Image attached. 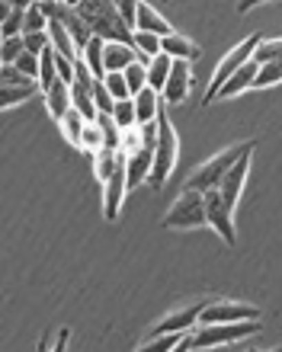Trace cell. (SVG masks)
Segmentation results:
<instances>
[{
	"label": "cell",
	"mask_w": 282,
	"mask_h": 352,
	"mask_svg": "<svg viewBox=\"0 0 282 352\" xmlns=\"http://www.w3.org/2000/svg\"><path fill=\"white\" fill-rule=\"evenodd\" d=\"M212 305V301H196V305H186L180 311H170L151 327V336H167V333H193L202 320V311Z\"/></svg>",
	"instance_id": "8"
},
{
	"label": "cell",
	"mask_w": 282,
	"mask_h": 352,
	"mask_svg": "<svg viewBox=\"0 0 282 352\" xmlns=\"http://www.w3.org/2000/svg\"><path fill=\"white\" fill-rule=\"evenodd\" d=\"M103 148H106V135H103V129H100L96 122H87L84 138H80V151H87L90 157H96V154H100Z\"/></svg>",
	"instance_id": "28"
},
{
	"label": "cell",
	"mask_w": 282,
	"mask_h": 352,
	"mask_svg": "<svg viewBox=\"0 0 282 352\" xmlns=\"http://www.w3.org/2000/svg\"><path fill=\"white\" fill-rule=\"evenodd\" d=\"M266 352H282V346H276V349H266Z\"/></svg>",
	"instance_id": "42"
},
{
	"label": "cell",
	"mask_w": 282,
	"mask_h": 352,
	"mask_svg": "<svg viewBox=\"0 0 282 352\" xmlns=\"http://www.w3.org/2000/svg\"><path fill=\"white\" fill-rule=\"evenodd\" d=\"M39 93V84L29 80V84H19V87H0V109H13L19 102H26L29 96Z\"/></svg>",
	"instance_id": "23"
},
{
	"label": "cell",
	"mask_w": 282,
	"mask_h": 352,
	"mask_svg": "<svg viewBox=\"0 0 282 352\" xmlns=\"http://www.w3.org/2000/svg\"><path fill=\"white\" fill-rule=\"evenodd\" d=\"M125 195H129V173H125V157H122L119 170L103 183V214H106V221H116V218H119V212H122V205H125Z\"/></svg>",
	"instance_id": "10"
},
{
	"label": "cell",
	"mask_w": 282,
	"mask_h": 352,
	"mask_svg": "<svg viewBox=\"0 0 282 352\" xmlns=\"http://www.w3.org/2000/svg\"><path fill=\"white\" fill-rule=\"evenodd\" d=\"M119 164H122V154H119L116 148H103L100 154H96L94 157V173H96V179H100V186L119 170Z\"/></svg>",
	"instance_id": "22"
},
{
	"label": "cell",
	"mask_w": 282,
	"mask_h": 352,
	"mask_svg": "<svg viewBox=\"0 0 282 352\" xmlns=\"http://www.w3.org/2000/svg\"><path fill=\"white\" fill-rule=\"evenodd\" d=\"M94 100H96L100 116H113V112H116V100H113V93L103 87V80H96V84H94Z\"/></svg>",
	"instance_id": "37"
},
{
	"label": "cell",
	"mask_w": 282,
	"mask_h": 352,
	"mask_svg": "<svg viewBox=\"0 0 282 352\" xmlns=\"http://www.w3.org/2000/svg\"><path fill=\"white\" fill-rule=\"evenodd\" d=\"M260 330H263L260 320H247V324H208V327H196L189 333V343H193V349H218V346L241 343V340L260 333Z\"/></svg>",
	"instance_id": "6"
},
{
	"label": "cell",
	"mask_w": 282,
	"mask_h": 352,
	"mask_svg": "<svg viewBox=\"0 0 282 352\" xmlns=\"http://www.w3.org/2000/svg\"><path fill=\"white\" fill-rule=\"evenodd\" d=\"M257 65H270V61H282V38H263L254 55Z\"/></svg>",
	"instance_id": "34"
},
{
	"label": "cell",
	"mask_w": 282,
	"mask_h": 352,
	"mask_svg": "<svg viewBox=\"0 0 282 352\" xmlns=\"http://www.w3.org/2000/svg\"><path fill=\"white\" fill-rule=\"evenodd\" d=\"M80 61H84L87 71L94 74V80H103V77H106V42H103V38L94 36V42L84 48Z\"/></svg>",
	"instance_id": "20"
},
{
	"label": "cell",
	"mask_w": 282,
	"mask_h": 352,
	"mask_svg": "<svg viewBox=\"0 0 282 352\" xmlns=\"http://www.w3.org/2000/svg\"><path fill=\"white\" fill-rule=\"evenodd\" d=\"M160 45H164V55L173 58V61H189V65H193V61L199 58V45L189 36H183V32H173V36H167L164 42H160Z\"/></svg>",
	"instance_id": "17"
},
{
	"label": "cell",
	"mask_w": 282,
	"mask_h": 352,
	"mask_svg": "<svg viewBox=\"0 0 282 352\" xmlns=\"http://www.w3.org/2000/svg\"><path fill=\"white\" fill-rule=\"evenodd\" d=\"M160 42H164V38L151 36V32H135V38H132V45L141 55V61H151V58L164 55V45H160Z\"/></svg>",
	"instance_id": "26"
},
{
	"label": "cell",
	"mask_w": 282,
	"mask_h": 352,
	"mask_svg": "<svg viewBox=\"0 0 282 352\" xmlns=\"http://www.w3.org/2000/svg\"><path fill=\"white\" fill-rule=\"evenodd\" d=\"M135 109H138V125H154V122L160 119V93L158 90H141L138 96H135Z\"/></svg>",
	"instance_id": "19"
},
{
	"label": "cell",
	"mask_w": 282,
	"mask_h": 352,
	"mask_svg": "<svg viewBox=\"0 0 282 352\" xmlns=\"http://www.w3.org/2000/svg\"><path fill=\"white\" fill-rule=\"evenodd\" d=\"M135 61H138V52H135V48L119 45V42H109V45H106V74H125Z\"/></svg>",
	"instance_id": "18"
},
{
	"label": "cell",
	"mask_w": 282,
	"mask_h": 352,
	"mask_svg": "<svg viewBox=\"0 0 282 352\" xmlns=\"http://www.w3.org/2000/svg\"><path fill=\"white\" fill-rule=\"evenodd\" d=\"M254 148H257V141H241V144H231V148L218 151L215 157H208L206 164H199V167L189 173L183 189H193V192H212V189H218L221 179L228 176V170L235 167L244 154H250Z\"/></svg>",
	"instance_id": "2"
},
{
	"label": "cell",
	"mask_w": 282,
	"mask_h": 352,
	"mask_svg": "<svg viewBox=\"0 0 282 352\" xmlns=\"http://www.w3.org/2000/svg\"><path fill=\"white\" fill-rule=\"evenodd\" d=\"M282 84V61H270V65H260V74L254 80V90H266V87Z\"/></svg>",
	"instance_id": "31"
},
{
	"label": "cell",
	"mask_w": 282,
	"mask_h": 352,
	"mask_svg": "<svg viewBox=\"0 0 282 352\" xmlns=\"http://www.w3.org/2000/svg\"><path fill=\"white\" fill-rule=\"evenodd\" d=\"M206 195V214H208V228L228 243V247H235L237 243V228H235V212L225 205L221 192L212 189V192H202Z\"/></svg>",
	"instance_id": "9"
},
{
	"label": "cell",
	"mask_w": 282,
	"mask_h": 352,
	"mask_svg": "<svg viewBox=\"0 0 282 352\" xmlns=\"http://www.w3.org/2000/svg\"><path fill=\"white\" fill-rule=\"evenodd\" d=\"M103 87L113 93L116 102L132 100V90H129V84H125V74H106V77H103Z\"/></svg>",
	"instance_id": "35"
},
{
	"label": "cell",
	"mask_w": 282,
	"mask_h": 352,
	"mask_svg": "<svg viewBox=\"0 0 282 352\" xmlns=\"http://www.w3.org/2000/svg\"><path fill=\"white\" fill-rule=\"evenodd\" d=\"M241 352H260V349H241Z\"/></svg>",
	"instance_id": "43"
},
{
	"label": "cell",
	"mask_w": 282,
	"mask_h": 352,
	"mask_svg": "<svg viewBox=\"0 0 282 352\" xmlns=\"http://www.w3.org/2000/svg\"><path fill=\"white\" fill-rule=\"evenodd\" d=\"M119 13H122V23L129 29H138V3H132V0H125V3H119Z\"/></svg>",
	"instance_id": "39"
},
{
	"label": "cell",
	"mask_w": 282,
	"mask_h": 352,
	"mask_svg": "<svg viewBox=\"0 0 282 352\" xmlns=\"http://www.w3.org/2000/svg\"><path fill=\"white\" fill-rule=\"evenodd\" d=\"M77 10H80V16L87 19V26L94 29L96 38H103L106 45L109 42H119V45H132L135 32L122 23V13H119V3H109V0H84V3H77Z\"/></svg>",
	"instance_id": "1"
},
{
	"label": "cell",
	"mask_w": 282,
	"mask_h": 352,
	"mask_svg": "<svg viewBox=\"0 0 282 352\" xmlns=\"http://www.w3.org/2000/svg\"><path fill=\"white\" fill-rule=\"evenodd\" d=\"M48 23L42 3H29L26 7V26H23V36H32V32H48Z\"/></svg>",
	"instance_id": "29"
},
{
	"label": "cell",
	"mask_w": 282,
	"mask_h": 352,
	"mask_svg": "<svg viewBox=\"0 0 282 352\" xmlns=\"http://www.w3.org/2000/svg\"><path fill=\"white\" fill-rule=\"evenodd\" d=\"M135 32H151V36H158V38H167V36H173L177 29L170 26V19L160 16L158 7L138 3V29H135Z\"/></svg>",
	"instance_id": "14"
},
{
	"label": "cell",
	"mask_w": 282,
	"mask_h": 352,
	"mask_svg": "<svg viewBox=\"0 0 282 352\" xmlns=\"http://www.w3.org/2000/svg\"><path fill=\"white\" fill-rule=\"evenodd\" d=\"M19 84H29V77H23L13 65L0 67V87H19Z\"/></svg>",
	"instance_id": "38"
},
{
	"label": "cell",
	"mask_w": 282,
	"mask_h": 352,
	"mask_svg": "<svg viewBox=\"0 0 282 352\" xmlns=\"http://www.w3.org/2000/svg\"><path fill=\"white\" fill-rule=\"evenodd\" d=\"M164 228L167 231H196V228H206L208 214H206V195L193 192V189H183L177 195V202L167 208L164 214Z\"/></svg>",
	"instance_id": "4"
},
{
	"label": "cell",
	"mask_w": 282,
	"mask_h": 352,
	"mask_svg": "<svg viewBox=\"0 0 282 352\" xmlns=\"http://www.w3.org/2000/svg\"><path fill=\"white\" fill-rule=\"evenodd\" d=\"M23 45H26L29 55L42 58L48 48H52V36H48V32H32V36H23Z\"/></svg>",
	"instance_id": "36"
},
{
	"label": "cell",
	"mask_w": 282,
	"mask_h": 352,
	"mask_svg": "<svg viewBox=\"0 0 282 352\" xmlns=\"http://www.w3.org/2000/svg\"><path fill=\"white\" fill-rule=\"evenodd\" d=\"M189 87H193V67L189 61H173V71H170V80L160 93L164 102H183L189 96Z\"/></svg>",
	"instance_id": "12"
},
{
	"label": "cell",
	"mask_w": 282,
	"mask_h": 352,
	"mask_svg": "<svg viewBox=\"0 0 282 352\" xmlns=\"http://www.w3.org/2000/svg\"><path fill=\"white\" fill-rule=\"evenodd\" d=\"M189 333H167V336H148L135 352H173Z\"/></svg>",
	"instance_id": "25"
},
{
	"label": "cell",
	"mask_w": 282,
	"mask_h": 352,
	"mask_svg": "<svg viewBox=\"0 0 282 352\" xmlns=\"http://www.w3.org/2000/svg\"><path fill=\"white\" fill-rule=\"evenodd\" d=\"M250 157H254V151L250 154H244V157L237 160L235 167L228 170V176L221 179V186H218V192H221V199H225V205L235 212L237 202H241V192H244V183H247V173H250Z\"/></svg>",
	"instance_id": "11"
},
{
	"label": "cell",
	"mask_w": 282,
	"mask_h": 352,
	"mask_svg": "<svg viewBox=\"0 0 282 352\" xmlns=\"http://www.w3.org/2000/svg\"><path fill=\"white\" fill-rule=\"evenodd\" d=\"M173 352H193V343H189V336H186V340H183V343H180Z\"/></svg>",
	"instance_id": "41"
},
{
	"label": "cell",
	"mask_w": 282,
	"mask_h": 352,
	"mask_svg": "<svg viewBox=\"0 0 282 352\" xmlns=\"http://www.w3.org/2000/svg\"><path fill=\"white\" fill-rule=\"evenodd\" d=\"M67 340H71V330H67V327H61V330H58L55 346H52L48 352H67Z\"/></svg>",
	"instance_id": "40"
},
{
	"label": "cell",
	"mask_w": 282,
	"mask_h": 352,
	"mask_svg": "<svg viewBox=\"0 0 282 352\" xmlns=\"http://www.w3.org/2000/svg\"><path fill=\"white\" fill-rule=\"evenodd\" d=\"M257 74H260V65H257V61H247V65L241 67V71H237V74L231 77L225 87H221V90H218L215 100H231V96H241V93L254 90Z\"/></svg>",
	"instance_id": "15"
},
{
	"label": "cell",
	"mask_w": 282,
	"mask_h": 352,
	"mask_svg": "<svg viewBox=\"0 0 282 352\" xmlns=\"http://www.w3.org/2000/svg\"><path fill=\"white\" fill-rule=\"evenodd\" d=\"M58 125H61V135H65L67 144L80 148V138H84V129H87V119H84V116H80L77 109H71L65 119L58 122Z\"/></svg>",
	"instance_id": "24"
},
{
	"label": "cell",
	"mask_w": 282,
	"mask_h": 352,
	"mask_svg": "<svg viewBox=\"0 0 282 352\" xmlns=\"http://www.w3.org/2000/svg\"><path fill=\"white\" fill-rule=\"evenodd\" d=\"M154 151H158V144H148V148L138 151L135 157L125 160V173H129V192H132V189H138V186H144L151 179V170H154Z\"/></svg>",
	"instance_id": "13"
},
{
	"label": "cell",
	"mask_w": 282,
	"mask_h": 352,
	"mask_svg": "<svg viewBox=\"0 0 282 352\" xmlns=\"http://www.w3.org/2000/svg\"><path fill=\"white\" fill-rule=\"evenodd\" d=\"M177 157H180V138H177V129L164 109H160V119H158V151H154V170H151V179L148 186L151 189H164V183L170 179L173 167H177Z\"/></svg>",
	"instance_id": "3"
},
{
	"label": "cell",
	"mask_w": 282,
	"mask_h": 352,
	"mask_svg": "<svg viewBox=\"0 0 282 352\" xmlns=\"http://www.w3.org/2000/svg\"><path fill=\"white\" fill-rule=\"evenodd\" d=\"M125 84H129V90H132V100L138 96L141 90H148V65H144L141 58L129 67V71H125Z\"/></svg>",
	"instance_id": "30"
},
{
	"label": "cell",
	"mask_w": 282,
	"mask_h": 352,
	"mask_svg": "<svg viewBox=\"0 0 282 352\" xmlns=\"http://www.w3.org/2000/svg\"><path fill=\"white\" fill-rule=\"evenodd\" d=\"M247 320H260V307H257V305L212 298V305L202 311L199 327H208V324H247Z\"/></svg>",
	"instance_id": "7"
},
{
	"label": "cell",
	"mask_w": 282,
	"mask_h": 352,
	"mask_svg": "<svg viewBox=\"0 0 282 352\" xmlns=\"http://www.w3.org/2000/svg\"><path fill=\"white\" fill-rule=\"evenodd\" d=\"M113 122L119 125V129H132V125H138V109H135V100H122L116 102V112H113Z\"/></svg>",
	"instance_id": "32"
},
{
	"label": "cell",
	"mask_w": 282,
	"mask_h": 352,
	"mask_svg": "<svg viewBox=\"0 0 282 352\" xmlns=\"http://www.w3.org/2000/svg\"><path fill=\"white\" fill-rule=\"evenodd\" d=\"M260 42H263V36H247L241 45H235L231 52H228L221 61H218V67H215V74H212V80H208V90H206V96H202V106H208V102H215V96H218V90L231 80V77L241 71V67L247 65V61H254V55H257V48H260Z\"/></svg>",
	"instance_id": "5"
},
{
	"label": "cell",
	"mask_w": 282,
	"mask_h": 352,
	"mask_svg": "<svg viewBox=\"0 0 282 352\" xmlns=\"http://www.w3.org/2000/svg\"><path fill=\"white\" fill-rule=\"evenodd\" d=\"M26 7L29 3H17V7H13V13L0 23V36L3 38H19L23 36V26H26Z\"/></svg>",
	"instance_id": "27"
},
{
	"label": "cell",
	"mask_w": 282,
	"mask_h": 352,
	"mask_svg": "<svg viewBox=\"0 0 282 352\" xmlns=\"http://www.w3.org/2000/svg\"><path fill=\"white\" fill-rule=\"evenodd\" d=\"M144 65H148V87L164 93V87L170 80V71H173V58L158 55V58H151V61H144Z\"/></svg>",
	"instance_id": "21"
},
{
	"label": "cell",
	"mask_w": 282,
	"mask_h": 352,
	"mask_svg": "<svg viewBox=\"0 0 282 352\" xmlns=\"http://www.w3.org/2000/svg\"><path fill=\"white\" fill-rule=\"evenodd\" d=\"M42 96H45V109H48V116H52L55 122H61V119L67 116V112L74 109V96H71V87L61 84V80H58V84L52 87L48 93H42Z\"/></svg>",
	"instance_id": "16"
},
{
	"label": "cell",
	"mask_w": 282,
	"mask_h": 352,
	"mask_svg": "<svg viewBox=\"0 0 282 352\" xmlns=\"http://www.w3.org/2000/svg\"><path fill=\"white\" fill-rule=\"evenodd\" d=\"M23 52H26L23 36H19V38H3V42H0V67L17 65L19 58H23Z\"/></svg>",
	"instance_id": "33"
}]
</instances>
